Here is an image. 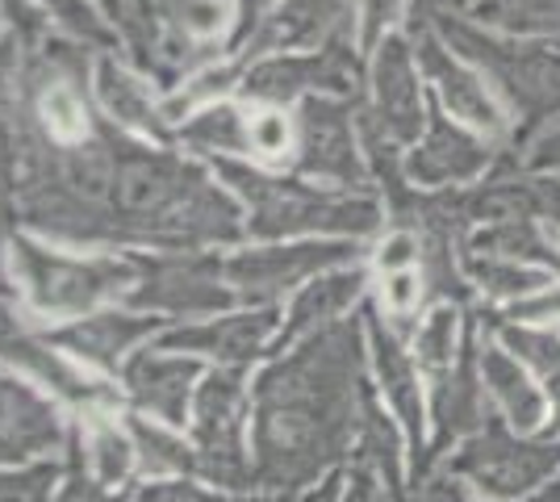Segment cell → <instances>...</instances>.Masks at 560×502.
<instances>
[{"label": "cell", "mask_w": 560, "mask_h": 502, "mask_svg": "<svg viewBox=\"0 0 560 502\" xmlns=\"http://www.w3.org/2000/svg\"><path fill=\"white\" fill-rule=\"evenodd\" d=\"M477 0H410L406 25H435L444 17H468Z\"/></svg>", "instance_id": "obj_22"}, {"label": "cell", "mask_w": 560, "mask_h": 502, "mask_svg": "<svg viewBox=\"0 0 560 502\" xmlns=\"http://www.w3.org/2000/svg\"><path fill=\"white\" fill-rule=\"evenodd\" d=\"M440 38L456 50L465 63L486 75L498 101L506 105L514 121L511 155L527 143H536L548 126L560 121V43H536V38H511L486 30L472 17H444L435 22Z\"/></svg>", "instance_id": "obj_2"}, {"label": "cell", "mask_w": 560, "mask_h": 502, "mask_svg": "<svg viewBox=\"0 0 560 502\" xmlns=\"http://www.w3.org/2000/svg\"><path fill=\"white\" fill-rule=\"evenodd\" d=\"M502 160V147L468 130L465 121L447 118L444 109L431 101V118L419 143L406 147V176L419 189H465L486 180Z\"/></svg>", "instance_id": "obj_8"}, {"label": "cell", "mask_w": 560, "mask_h": 502, "mask_svg": "<svg viewBox=\"0 0 560 502\" xmlns=\"http://www.w3.org/2000/svg\"><path fill=\"white\" fill-rule=\"evenodd\" d=\"M364 285H369V277H364V268H355V264H339V268L318 272V277L298 293V302H293V311H289V323H284V339H305V335L327 331L335 323H343V314L360 302Z\"/></svg>", "instance_id": "obj_13"}, {"label": "cell", "mask_w": 560, "mask_h": 502, "mask_svg": "<svg viewBox=\"0 0 560 502\" xmlns=\"http://www.w3.org/2000/svg\"><path fill=\"white\" fill-rule=\"evenodd\" d=\"M243 192L256 201L252 231L264 240L280 235H330V240H364L385 226V206L373 192L314 189L302 180H264L252 172H234Z\"/></svg>", "instance_id": "obj_3"}, {"label": "cell", "mask_w": 560, "mask_h": 502, "mask_svg": "<svg viewBox=\"0 0 560 502\" xmlns=\"http://www.w3.org/2000/svg\"><path fill=\"white\" fill-rule=\"evenodd\" d=\"M468 17L511 38L560 43V0H477Z\"/></svg>", "instance_id": "obj_18"}, {"label": "cell", "mask_w": 560, "mask_h": 502, "mask_svg": "<svg viewBox=\"0 0 560 502\" xmlns=\"http://www.w3.org/2000/svg\"><path fill=\"white\" fill-rule=\"evenodd\" d=\"M335 486H339V481H323V490H318L310 502H335Z\"/></svg>", "instance_id": "obj_26"}, {"label": "cell", "mask_w": 560, "mask_h": 502, "mask_svg": "<svg viewBox=\"0 0 560 502\" xmlns=\"http://www.w3.org/2000/svg\"><path fill=\"white\" fill-rule=\"evenodd\" d=\"M348 490H343V502H397L389 490H385V481L376 478L373 469H364V465H355L343 481Z\"/></svg>", "instance_id": "obj_23"}, {"label": "cell", "mask_w": 560, "mask_h": 502, "mask_svg": "<svg viewBox=\"0 0 560 502\" xmlns=\"http://www.w3.org/2000/svg\"><path fill=\"white\" fill-rule=\"evenodd\" d=\"M481 331H490L518 364H527L539 382L544 377H560V327H544V323H511L502 314L486 311V306H472Z\"/></svg>", "instance_id": "obj_16"}, {"label": "cell", "mask_w": 560, "mask_h": 502, "mask_svg": "<svg viewBox=\"0 0 560 502\" xmlns=\"http://www.w3.org/2000/svg\"><path fill=\"white\" fill-rule=\"evenodd\" d=\"M406 502H490V499H481L477 490H468L460 478H452V474H444V469H435L431 478H422L419 486H410Z\"/></svg>", "instance_id": "obj_19"}, {"label": "cell", "mask_w": 560, "mask_h": 502, "mask_svg": "<svg viewBox=\"0 0 560 502\" xmlns=\"http://www.w3.org/2000/svg\"><path fill=\"white\" fill-rule=\"evenodd\" d=\"M369 331L343 318L302 339V348L259 382V465L277 486H302L355 448L373 398L364 382Z\"/></svg>", "instance_id": "obj_1"}, {"label": "cell", "mask_w": 560, "mask_h": 502, "mask_svg": "<svg viewBox=\"0 0 560 502\" xmlns=\"http://www.w3.org/2000/svg\"><path fill=\"white\" fill-rule=\"evenodd\" d=\"M293 160L305 176L330 180L348 192L373 189V172L360 143V101L305 96L293 118Z\"/></svg>", "instance_id": "obj_7"}, {"label": "cell", "mask_w": 560, "mask_h": 502, "mask_svg": "<svg viewBox=\"0 0 560 502\" xmlns=\"http://www.w3.org/2000/svg\"><path fill=\"white\" fill-rule=\"evenodd\" d=\"M523 502H560V478H557V481H548L544 490H536L532 499H523Z\"/></svg>", "instance_id": "obj_25"}, {"label": "cell", "mask_w": 560, "mask_h": 502, "mask_svg": "<svg viewBox=\"0 0 560 502\" xmlns=\"http://www.w3.org/2000/svg\"><path fill=\"white\" fill-rule=\"evenodd\" d=\"M339 264H355V243L351 240L268 247V252H252V256H243L234 264V281L247 285L256 297H277V293L293 285H310L318 272L339 268Z\"/></svg>", "instance_id": "obj_11"}, {"label": "cell", "mask_w": 560, "mask_h": 502, "mask_svg": "<svg viewBox=\"0 0 560 502\" xmlns=\"http://www.w3.org/2000/svg\"><path fill=\"white\" fill-rule=\"evenodd\" d=\"M406 38L419 55V72L431 89V101L444 109L447 118L465 121L468 130H477L481 139L511 151L514 121L506 114V105L498 101V93L486 84V75L447 47L435 25H406Z\"/></svg>", "instance_id": "obj_6"}, {"label": "cell", "mask_w": 560, "mask_h": 502, "mask_svg": "<svg viewBox=\"0 0 560 502\" xmlns=\"http://www.w3.org/2000/svg\"><path fill=\"white\" fill-rule=\"evenodd\" d=\"M422 72H419V55L410 47L406 30L397 34L389 30L381 43L373 47V72H369V114L373 121L394 139L397 147H415L419 135L427 130L431 118V101L422 93Z\"/></svg>", "instance_id": "obj_9"}, {"label": "cell", "mask_w": 560, "mask_h": 502, "mask_svg": "<svg viewBox=\"0 0 560 502\" xmlns=\"http://www.w3.org/2000/svg\"><path fill=\"white\" fill-rule=\"evenodd\" d=\"M514 160L527 167V172H560V121L557 126H548L536 143L523 147Z\"/></svg>", "instance_id": "obj_21"}, {"label": "cell", "mask_w": 560, "mask_h": 502, "mask_svg": "<svg viewBox=\"0 0 560 502\" xmlns=\"http://www.w3.org/2000/svg\"><path fill=\"white\" fill-rule=\"evenodd\" d=\"M490 419L493 402L486 377H481V327H477V314L468 311L465 348H460L456 364L427 377V465H422V478H431L444 465V456L456 444H465L468 435H477Z\"/></svg>", "instance_id": "obj_5"}, {"label": "cell", "mask_w": 560, "mask_h": 502, "mask_svg": "<svg viewBox=\"0 0 560 502\" xmlns=\"http://www.w3.org/2000/svg\"><path fill=\"white\" fill-rule=\"evenodd\" d=\"M548 231H552V235H557V243H560V226H548Z\"/></svg>", "instance_id": "obj_27"}, {"label": "cell", "mask_w": 560, "mask_h": 502, "mask_svg": "<svg viewBox=\"0 0 560 502\" xmlns=\"http://www.w3.org/2000/svg\"><path fill=\"white\" fill-rule=\"evenodd\" d=\"M465 252L532 264V268H544V272L560 277V243L548 231V222H493V226H477V231H468Z\"/></svg>", "instance_id": "obj_15"}, {"label": "cell", "mask_w": 560, "mask_h": 502, "mask_svg": "<svg viewBox=\"0 0 560 502\" xmlns=\"http://www.w3.org/2000/svg\"><path fill=\"white\" fill-rule=\"evenodd\" d=\"M481 377H486V389H490L493 415L506 428H514L518 435H539V431L548 428V394H544V382H539L527 364H518L490 331H481Z\"/></svg>", "instance_id": "obj_12"}, {"label": "cell", "mask_w": 560, "mask_h": 502, "mask_svg": "<svg viewBox=\"0 0 560 502\" xmlns=\"http://www.w3.org/2000/svg\"><path fill=\"white\" fill-rule=\"evenodd\" d=\"M401 4L406 0H360V38H364V47H376L385 34H389V25L401 17Z\"/></svg>", "instance_id": "obj_20"}, {"label": "cell", "mask_w": 560, "mask_h": 502, "mask_svg": "<svg viewBox=\"0 0 560 502\" xmlns=\"http://www.w3.org/2000/svg\"><path fill=\"white\" fill-rule=\"evenodd\" d=\"M460 264H465V277L472 285L477 306H486V311H506V306H514V302H523V297H532V293L557 281L544 268L502 260V256H481V252H460Z\"/></svg>", "instance_id": "obj_14"}, {"label": "cell", "mask_w": 560, "mask_h": 502, "mask_svg": "<svg viewBox=\"0 0 560 502\" xmlns=\"http://www.w3.org/2000/svg\"><path fill=\"white\" fill-rule=\"evenodd\" d=\"M490 502H523L560 478V440L518 435L493 415L477 435L456 444L440 465Z\"/></svg>", "instance_id": "obj_4"}, {"label": "cell", "mask_w": 560, "mask_h": 502, "mask_svg": "<svg viewBox=\"0 0 560 502\" xmlns=\"http://www.w3.org/2000/svg\"><path fill=\"white\" fill-rule=\"evenodd\" d=\"M544 394H548V428L539 435L560 440V377H544Z\"/></svg>", "instance_id": "obj_24"}, {"label": "cell", "mask_w": 560, "mask_h": 502, "mask_svg": "<svg viewBox=\"0 0 560 502\" xmlns=\"http://www.w3.org/2000/svg\"><path fill=\"white\" fill-rule=\"evenodd\" d=\"M369 352H373L376 389H381L389 415L406 431L410 486H415L422 478V465H427V377H422L415 352L406 348V339L385 323L381 311H369Z\"/></svg>", "instance_id": "obj_10"}, {"label": "cell", "mask_w": 560, "mask_h": 502, "mask_svg": "<svg viewBox=\"0 0 560 502\" xmlns=\"http://www.w3.org/2000/svg\"><path fill=\"white\" fill-rule=\"evenodd\" d=\"M465 327H468V311L456 306V302H440L419 318V327L410 335V352L419 360L422 377H435L456 364L460 348H465Z\"/></svg>", "instance_id": "obj_17"}]
</instances>
